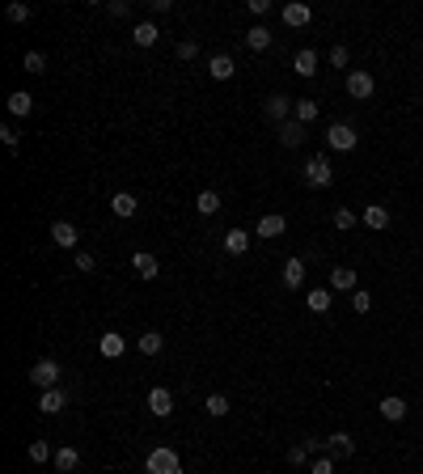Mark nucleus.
I'll return each mask as SVG.
<instances>
[{"label": "nucleus", "instance_id": "obj_1", "mask_svg": "<svg viewBox=\"0 0 423 474\" xmlns=\"http://www.w3.org/2000/svg\"><path fill=\"white\" fill-rule=\"evenodd\" d=\"M356 144H360V136L352 123H330L326 128V148H335V153H352Z\"/></svg>", "mask_w": 423, "mask_h": 474}, {"label": "nucleus", "instance_id": "obj_2", "mask_svg": "<svg viewBox=\"0 0 423 474\" xmlns=\"http://www.w3.org/2000/svg\"><path fill=\"white\" fill-rule=\"evenodd\" d=\"M305 182L317 187V191H326L335 182V169H330V157H309L305 161Z\"/></svg>", "mask_w": 423, "mask_h": 474}, {"label": "nucleus", "instance_id": "obj_3", "mask_svg": "<svg viewBox=\"0 0 423 474\" xmlns=\"http://www.w3.org/2000/svg\"><path fill=\"white\" fill-rule=\"evenodd\" d=\"M144 466H148V474H182V462H178L173 449H153Z\"/></svg>", "mask_w": 423, "mask_h": 474}, {"label": "nucleus", "instance_id": "obj_4", "mask_svg": "<svg viewBox=\"0 0 423 474\" xmlns=\"http://www.w3.org/2000/svg\"><path fill=\"white\" fill-rule=\"evenodd\" d=\"M347 93H352L356 102H368V97L377 93V81H372V72H364V68L347 72Z\"/></svg>", "mask_w": 423, "mask_h": 474}, {"label": "nucleus", "instance_id": "obj_5", "mask_svg": "<svg viewBox=\"0 0 423 474\" xmlns=\"http://www.w3.org/2000/svg\"><path fill=\"white\" fill-rule=\"evenodd\" d=\"M30 381H34L38 390H56V386H60V364H56L51 356H43V360L30 368Z\"/></svg>", "mask_w": 423, "mask_h": 474}, {"label": "nucleus", "instance_id": "obj_6", "mask_svg": "<svg viewBox=\"0 0 423 474\" xmlns=\"http://www.w3.org/2000/svg\"><path fill=\"white\" fill-rule=\"evenodd\" d=\"M263 115H267V119L280 128V123H288V119H292V97H284V93H271L267 102H263Z\"/></svg>", "mask_w": 423, "mask_h": 474}, {"label": "nucleus", "instance_id": "obj_7", "mask_svg": "<svg viewBox=\"0 0 423 474\" xmlns=\"http://www.w3.org/2000/svg\"><path fill=\"white\" fill-rule=\"evenodd\" d=\"M148 411H153L157 419H169L173 415V394L165 386H153V390H148Z\"/></svg>", "mask_w": 423, "mask_h": 474}, {"label": "nucleus", "instance_id": "obj_8", "mask_svg": "<svg viewBox=\"0 0 423 474\" xmlns=\"http://www.w3.org/2000/svg\"><path fill=\"white\" fill-rule=\"evenodd\" d=\"M280 144L284 148H301L305 144V136H309V128H305V123H296V119H288V123H280Z\"/></svg>", "mask_w": 423, "mask_h": 474}, {"label": "nucleus", "instance_id": "obj_9", "mask_svg": "<svg viewBox=\"0 0 423 474\" xmlns=\"http://www.w3.org/2000/svg\"><path fill=\"white\" fill-rule=\"evenodd\" d=\"M77 237L81 233H77V224H72V220H56L51 224V241L60 246V250H77Z\"/></svg>", "mask_w": 423, "mask_h": 474}, {"label": "nucleus", "instance_id": "obj_10", "mask_svg": "<svg viewBox=\"0 0 423 474\" xmlns=\"http://www.w3.org/2000/svg\"><path fill=\"white\" fill-rule=\"evenodd\" d=\"M132 271H136L140 280H157V276H161V259L148 254V250H140V254L132 259Z\"/></svg>", "mask_w": 423, "mask_h": 474}, {"label": "nucleus", "instance_id": "obj_11", "mask_svg": "<svg viewBox=\"0 0 423 474\" xmlns=\"http://www.w3.org/2000/svg\"><path fill=\"white\" fill-rule=\"evenodd\" d=\"M309 21H313V9H309V5H301V0H292V5H284V26L301 30V26H309Z\"/></svg>", "mask_w": 423, "mask_h": 474}, {"label": "nucleus", "instance_id": "obj_12", "mask_svg": "<svg viewBox=\"0 0 423 474\" xmlns=\"http://www.w3.org/2000/svg\"><path fill=\"white\" fill-rule=\"evenodd\" d=\"M110 212H114L119 220H132V216L140 212V199H136L132 191H119V195L110 199Z\"/></svg>", "mask_w": 423, "mask_h": 474}, {"label": "nucleus", "instance_id": "obj_13", "mask_svg": "<svg viewBox=\"0 0 423 474\" xmlns=\"http://www.w3.org/2000/svg\"><path fill=\"white\" fill-rule=\"evenodd\" d=\"M284 229H288V220L276 216V212H267V216H258V224H254V237H284Z\"/></svg>", "mask_w": 423, "mask_h": 474}, {"label": "nucleus", "instance_id": "obj_14", "mask_svg": "<svg viewBox=\"0 0 423 474\" xmlns=\"http://www.w3.org/2000/svg\"><path fill=\"white\" fill-rule=\"evenodd\" d=\"M97 352H102L106 360H119L123 352H128V339H123L119 331H106L102 339H97Z\"/></svg>", "mask_w": 423, "mask_h": 474}, {"label": "nucleus", "instance_id": "obj_15", "mask_svg": "<svg viewBox=\"0 0 423 474\" xmlns=\"http://www.w3.org/2000/svg\"><path fill=\"white\" fill-rule=\"evenodd\" d=\"M64 407H68V394H64L60 386H56V390H43V394H38V411H43V415H60Z\"/></svg>", "mask_w": 423, "mask_h": 474}, {"label": "nucleus", "instance_id": "obj_16", "mask_svg": "<svg viewBox=\"0 0 423 474\" xmlns=\"http://www.w3.org/2000/svg\"><path fill=\"white\" fill-rule=\"evenodd\" d=\"M377 411H381V419H389V423H402V419H407V398L389 394V398H381V403H377Z\"/></svg>", "mask_w": 423, "mask_h": 474}, {"label": "nucleus", "instance_id": "obj_17", "mask_svg": "<svg viewBox=\"0 0 423 474\" xmlns=\"http://www.w3.org/2000/svg\"><path fill=\"white\" fill-rule=\"evenodd\" d=\"M233 72H237L233 56H212V60H208V77H212V81H233Z\"/></svg>", "mask_w": 423, "mask_h": 474}, {"label": "nucleus", "instance_id": "obj_18", "mask_svg": "<svg viewBox=\"0 0 423 474\" xmlns=\"http://www.w3.org/2000/svg\"><path fill=\"white\" fill-rule=\"evenodd\" d=\"M326 453H335V458H352V453H356V440H352V432H330V440H326Z\"/></svg>", "mask_w": 423, "mask_h": 474}, {"label": "nucleus", "instance_id": "obj_19", "mask_svg": "<svg viewBox=\"0 0 423 474\" xmlns=\"http://www.w3.org/2000/svg\"><path fill=\"white\" fill-rule=\"evenodd\" d=\"M364 224H368V229H389V208L385 204H364Z\"/></svg>", "mask_w": 423, "mask_h": 474}, {"label": "nucleus", "instance_id": "obj_20", "mask_svg": "<svg viewBox=\"0 0 423 474\" xmlns=\"http://www.w3.org/2000/svg\"><path fill=\"white\" fill-rule=\"evenodd\" d=\"M30 110H34V97H30L26 89H13V93H9V115H13V119H26Z\"/></svg>", "mask_w": 423, "mask_h": 474}, {"label": "nucleus", "instance_id": "obj_21", "mask_svg": "<svg viewBox=\"0 0 423 474\" xmlns=\"http://www.w3.org/2000/svg\"><path fill=\"white\" fill-rule=\"evenodd\" d=\"M305 276H309V271H305V263H301V259H288L280 280H284V288H301V284H305Z\"/></svg>", "mask_w": 423, "mask_h": 474}, {"label": "nucleus", "instance_id": "obj_22", "mask_svg": "<svg viewBox=\"0 0 423 474\" xmlns=\"http://www.w3.org/2000/svg\"><path fill=\"white\" fill-rule=\"evenodd\" d=\"M292 68H296V77H313L317 72V51H309V47H301V51H296V60H292Z\"/></svg>", "mask_w": 423, "mask_h": 474}, {"label": "nucleus", "instance_id": "obj_23", "mask_svg": "<svg viewBox=\"0 0 423 474\" xmlns=\"http://www.w3.org/2000/svg\"><path fill=\"white\" fill-rule=\"evenodd\" d=\"M51 462H56V470H60V474H72V470L81 466V453H77V449H68V445H60Z\"/></svg>", "mask_w": 423, "mask_h": 474}, {"label": "nucleus", "instance_id": "obj_24", "mask_svg": "<svg viewBox=\"0 0 423 474\" xmlns=\"http://www.w3.org/2000/svg\"><path fill=\"white\" fill-rule=\"evenodd\" d=\"M330 288L356 292V288H360V284H356V271H352V267H335V271H330Z\"/></svg>", "mask_w": 423, "mask_h": 474}, {"label": "nucleus", "instance_id": "obj_25", "mask_svg": "<svg viewBox=\"0 0 423 474\" xmlns=\"http://www.w3.org/2000/svg\"><path fill=\"white\" fill-rule=\"evenodd\" d=\"M132 38H136V47H153V43L161 38V30H157V21H136V30H132Z\"/></svg>", "mask_w": 423, "mask_h": 474}, {"label": "nucleus", "instance_id": "obj_26", "mask_svg": "<svg viewBox=\"0 0 423 474\" xmlns=\"http://www.w3.org/2000/svg\"><path fill=\"white\" fill-rule=\"evenodd\" d=\"M292 119L309 128V123L317 119V102H313V97H296V102H292Z\"/></svg>", "mask_w": 423, "mask_h": 474}, {"label": "nucleus", "instance_id": "obj_27", "mask_svg": "<svg viewBox=\"0 0 423 474\" xmlns=\"http://www.w3.org/2000/svg\"><path fill=\"white\" fill-rule=\"evenodd\" d=\"M250 250V233L245 229H229L225 233V254H245Z\"/></svg>", "mask_w": 423, "mask_h": 474}, {"label": "nucleus", "instance_id": "obj_28", "mask_svg": "<svg viewBox=\"0 0 423 474\" xmlns=\"http://www.w3.org/2000/svg\"><path fill=\"white\" fill-rule=\"evenodd\" d=\"M195 212H199V216H216V212H220V195H216V191H199V195H195Z\"/></svg>", "mask_w": 423, "mask_h": 474}, {"label": "nucleus", "instance_id": "obj_29", "mask_svg": "<svg viewBox=\"0 0 423 474\" xmlns=\"http://www.w3.org/2000/svg\"><path fill=\"white\" fill-rule=\"evenodd\" d=\"M305 305H309V313H330V288H309Z\"/></svg>", "mask_w": 423, "mask_h": 474}, {"label": "nucleus", "instance_id": "obj_30", "mask_svg": "<svg viewBox=\"0 0 423 474\" xmlns=\"http://www.w3.org/2000/svg\"><path fill=\"white\" fill-rule=\"evenodd\" d=\"M245 47H250V51H267V47H271V30H267V26L245 30Z\"/></svg>", "mask_w": 423, "mask_h": 474}, {"label": "nucleus", "instance_id": "obj_31", "mask_svg": "<svg viewBox=\"0 0 423 474\" xmlns=\"http://www.w3.org/2000/svg\"><path fill=\"white\" fill-rule=\"evenodd\" d=\"M204 411H208L212 419H225V415H229V398H225V394H208V398H204Z\"/></svg>", "mask_w": 423, "mask_h": 474}, {"label": "nucleus", "instance_id": "obj_32", "mask_svg": "<svg viewBox=\"0 0 423 474\" xmlns=\"http://www.w3.org/2000/svg\"><path fill=\"white\" fill-rule=\"evenodd\" d=\"M161 347H165V339H161L157 331H144V335H140V352H144V356H157Z\"/></svg>", "mask_w": 423, "mask_h": 474}, {"label": "nucleus", "instance_id": "obj_33", "mask_svg": "<svg viewBox=\"0 0 423 474\" xmlns=\"http://www.w3.org/2000/svg\"><path fill=\"white\" fill-rule=\"evenodd\" d=\"M56 458V449L51 445H47V440H30V462L34 466H43V462H51Z\"/></svg>", "mask_w": 423, "mask_h": 474}, {"label": "nucleus", "instance_id": "obj_34", "mask_svg": "<svg viewBox=\"0 0 423 474\" xmlns=\"http://www.w3.org/2000/svg\"><path fill=\"white\" fill-rule=\"evenodd\" d=\"M21 68H26L30 77H38V72H47V56H43V51H26V60H21Z\"/></svg>", "mask_w": 423, "mask_h": 474}, {"label": "nucleus", "instance_id": "obj_35", "mask_svg": "<svg viewBox=\"0 0 423 474\" xmlns=\"http://www.w3.org/2000/svg\"><path fill=\"white\" fill-rule=\"evenodd\" d=\"M356 224H360V216H356L352 208H339V212H335V229L347 233V229H356Z\"/></svg>", "mask_w": 423, "mask_h": 474}, {"label": "nucleus", "instance_id": "obj_36", "mask_svg": "<svg viewBox=\"0 0 423 474\" xmlns=\"http://www.w3.org/2000/svg\"><path fill=\"white\" fill-rule=\"evenodd\" d=\"M5 17L21 26V21H30V17H34V9H30V5H21V0H17V5H9V9H5Z\"/></svg>", "mask_w": 423, "mask_h": 474}, {"label": "nucleus", "instance_id": "obj_37", "mask_svg": "<svg viewBox=\"0 0 423 474\" xmlns=\"http://www.w3.org/2000/svg\"><path fill=\"white\" fill-rule=\"evenodd\" d=\"M352 309H356V313H368V309H372V292H368V288H356V292H352Z\"/></svg>", "mask_w": 423, "mask_h": 474}, {"label": "nucleus", "instance_id": "obj_38", "mask_svg": "<svg viewBox=\"0 0 423 474\" xmlns=\"http://www.w3.org/2000/svg\"><path fill=\"white\" fill-rule=\"evenodd\" d=\"M288 462H292L296 470H301V466H309V449H305V445H292V449H288Z\"/></svg>", "mask_w": 423, "mask_h": 474}, {"label": "nucleus", "instance_id": "obj_39", "mask_svg": "<svg viewBox=\"0 0 423 474\" xmlns=\"http://www.w3.org/2000/svg\"><path fill=\"white\" fill-rule=\"evenodd\" d=\"M106 13H110V17H132V0H110Z\"/></svg>", "mask_w": 423, "mask_h": 474}, {"label": "nucleus", "instance_id": "obj_40", "mask_svg": "<svg viewBox=\"0 0 423 474\" xmlns=\"http://www.w3.org/2000/svg\"><path fill=\"white\" fill-rule=\"evenodd\" d=\"M309 474H335V458L326 453V458H317L313 466H309Z\"/></svg>", "mask_w": 423, "mask_h": 474}, {"label": "nucleus", "instance_id": "obj_41", "mask_svg": "<svg viewBox=\"0 0 423 474\" xmlns=\"http://www.w3.org/2000/svg\"><path fill=\"white\" fill-rule=\"evenodd\" d=\"M195 56H199V43L182 38V43H178V60H195Z\"/></svg>", "mask_w": 423, "mask_h": 474}, {"label": "nucleus", "instance_id": "obj_42", "mask_svg": "<svg viewBox=\"0 0 423 474\" xmlns=\"http://www.w3.org/2000/svg\"><path fill=\"white\" fill-rule=\"evenodd\" d=\"M72 263H77V271H93V267H97L89 250H77V259H72Z\"/></svg>", "mask_w": 423, "mask_h": 474}, {"label": "nucleus", "instance_id": "obj_43", "mask_svg": "<svg viewBox=\"0 0 423 474\" xmlns=\"http://www.w3.org/2000/svg\"><path fill=\"white\" fill-rule=\"evenodd\" d=\"M347 60H352V56H347V47H330V64L335 68H347Z\"/></svg>", "mask_w": 423, "mask_h": 474}, {"label": "nucleus", "instance_id": "obj_44", "mask_svg": "<svg viewBox=\"0 0 423 474\" xmlns=\"http://www.w3.org/2000/svg\"><path fill=\"white\" fill-rule=\"evenodd\" d=\"M0 140H5V148H17V140H21V136H17V132L9 128V123H5V128H0Z\"/></svg>", "mask_w": 423, "mask_h": 474}, {"label": "nucleus", "instance_id": "obj_45", "mask_svg": "<svg viewBox=\"0 0 423 474\" xmlns=\"http://www.w3.org/2000/svg\"><path fill=\"white\" fill-rule=\"evenodd\" d=\"M250 13H254V17H267V13H271V0H250Z\"/></svg>", "mask_w": 423, "mask_h": 474}, {"label": "nucleus", "instance_id": "obj_46", "mask_svg": "<svg viewBox=\"0 0 423 474\" xmlns=\"http://www.w3.org/2000/svg\"><path fill=\"white\" fill-rule=\"evenodd\" d=\"M148 9H153V17H161V13H169L173 5H169V0H153V5H148Z\"/></svg>", "mask_w": 423, "mask_h": 474}]
</instances>
